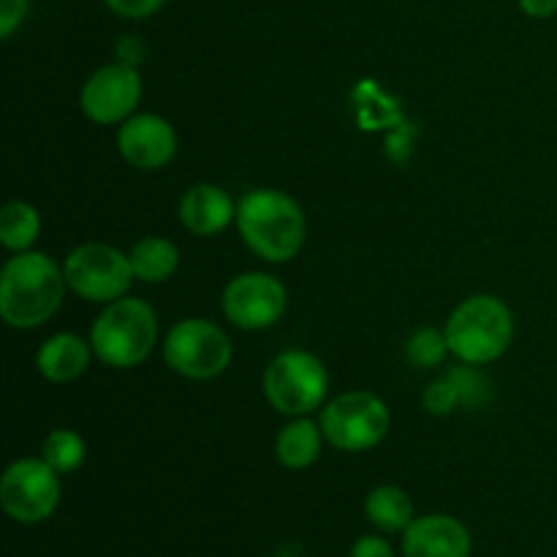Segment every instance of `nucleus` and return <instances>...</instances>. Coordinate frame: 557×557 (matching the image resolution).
<instances>
[{
    "label": "nucleus",
    "instance_id": "obj_10",
    "mask_svg": "<svg viewBox=\"0 0 557 557\" xmlns=\"http://www.w3.org/2000/svg\"><path fill=\"white\" fill-rule=\"evenodd\" d=\"M288 294L277 277L267 272H245L223 292V313L239 330H267L286 313Z\"/></svg>",
    "mask_w": 557,
    "mask_h": 557
},
{
    "label": "nucleus",
    "instance_id": "obj_19",
    "mask_svg": "<svg viewBox=\"0 0 557 557\" xmlns=\"http://www.w3.org/2000/svg\"><path fill=\"white\" fill-rule=\"evenodd\" d=\"M41 232V215L27 201H9L0 212V243L3 248L22 253L30 248Z\"/></svg>",
    "mask_w": 557,
    "mask_h": 557
},
{
    "label": "nucleus",
    "instance_id": "obj_16",
    "mask_svg": "<svg viewBox=\"0 0 557 557\" xmlns=\"http://www.w3.org/2000/svg\"><path fill=\"white\" fill-rule=\"evenodd\" d=\"M321 424L310 422V419L297 417L288 428L281 430L275 441V455L281 460V466L292 468V471H302L310 468L321 455Z\"/></svg>",
    "mask_w": 557,
    "mask_h": 557
},
{
    "label": "nucleus",
    "instance_id": "obj_11",
    "mask_svg": "<svg viewBox=\"0 0 557 557\" xmlns=\"http://www.w3.org/2000/svg\"><path fill=\"white\" fill-rule=\"evenodd\" d=\"M141 79L134 65H103L82 87V112L98 125L125 123L139 107Z\"/></svg>",
    "mask_w": 557,
    "mask_h": 557
},
{
    "label": "nucleus",
    "instance_id": "obj_9",
    "mask_svg": "<svg viewBox=\"0 0 557 557\" xmlns=\"http://www.w3.org/2000/svg\"><path fill=\"white\" fill-rule=\"evenodd\" d=\"M60 473L36 457L16 460L0 479V504L16 522H41L60 504Z\"/></svg>",
    "mask_w": 557,
    "mask_h": 557
},
{
    "label": "nucleus",
    "instance_id": "obj_3",
    "mask_svg": "<svg viewBox=\"0 0 557 557\" xmlns=\"http://www.w3.org/2000/svg\"><path fill=\"white\" fill-rule=\"evenodd\" d=\"M449 351L466 364H490L504 357L515 337V319L504 299L476 294L457 305L446 321Z\"/></svg>",
    "mask_w": 557,
    "mask_h": 557
},
{
    "label": "nucleus",
    "instance_id": "obj_25",
    "mask_svg": "<svg viewBox=\"0 0 557 557\" xmlns=\"http://www.w3.org/2000/svg\"><path fill=\"white\" fill-rule=\"evenodd\" d=\"M351 557H395L392 555V547L379 536H362L357 544H354Z\"/></svg>",
    "mask_w": 557,
    "mask_h": 557
},
{
    "label": "nucleus",
    "instance_id": "obj_1",
    "mask_svg": "<svg viewBox=\"0 0 557 557\" xmlns=\"http://www.w3.org/2000/svg\"><path fill=\"white\" fill-rule=\"evenodd\" d=\"M65 272L47 253L22 250L0 272V315L14 330H33L58 313Z\"/></svg>",
    "mask_w": 557,
    "mask_h": 557
},
{
    "label": "nucleus",
    "instance_id": "obj_23",
    "mask_svg": "<svg viewBox=\"0 0 557 557\" xmlns=\"http://www.w3.org/2000/svg\"><path fill=\"white\" fill-rule=\"evenodd\" d=\"M114 14L128 16V20H145V16L156 14L163 5V0H103Z\"/></svg>",
    "mask_w": 557,
    "mask_h": 557
},
{
    "label": "nucleus",
    "instance_id": "obj_21",
    "mask_svg": "<svg viewBox=\"0 0 557 557\" xmlns=\"http://www.w3.org/2000/svg\"><path fill=\"white\" fill-rule=\"evenodd\" d=\"M408 359L417 362L419 368H433V364L444 362L449 351V343H446V332L435 330H419L417 335L408 341Z\"/></svg>",
    "mask_w": 557,
    "mask_h": 557
},
{
    "label": "nucleus",
    "instance_id": "obj_26",
    "mask_svg": "<svg viewBox=\"0 0 557 557\" xmlns=\"http://www.w3.org/2000/svg\"><path fill=\"white\" fill-rule=\"evenodd\" d=\"M520 9L533 20H547L557 14V0H520Z\"/></svg>",
    "mask_w": 557,
    "mask_h": 557
},
{
    "label": "nucleus",
    "instance_id": "obj_18",
    "mask_svg": "<svg viewBox=\"0 0 557 557\" xmlns=\"http://www.w3.org/2000/svg\"><path fill=\"white\" fill-rule=\"evenodd\" d=\"M131 264H134V275L145 283H163L172 277L177 270L180 253L177 245L169 243L166 237H145L136 243L131 250Z\"/></svg>",
    "mask_w": 557,
    "mask_h": 557
},
{
    "label": "nucleus",
    "instance_id": "obj_4",
    "mask_svg": "<svg viewBox=\"0 0 557 557\" xmlns=\"http://www.w3.org/2000/svg\"><path fill=\"white\" fill-rule=\"evenodd\" d=\"M158 341L156 310L145 299L120 297L107 305L90 332L92 354L109 368H136L152 354Z\"/></svg>",
    "mask_w": 557,
    "mask_h": 557
},
{
    "label": "nucleus",
    "instance_id": "obj_22",
    "mask_svg": "<svg viewBox=\"0 0 557 557\" xmlns=\"http://www.w3.org/2000/svg\"><path fill=\"white\" fill-rule=\"evenodd\" d=\"M457 403H460V392H457L451 375H446V379L441 381H433V384L424 389V408H428L430 413H435V417H446V413H451V408H455Z\"/></svg>",
    "mask_w": 557,
    "mask_h": 557
},
{
    "label": "nucleus",
    "instance_id": "obj_2",
    "mask_svg": "<svg viewBox=\"0 0 557 557\" xmlns=\"http://www.w3.org/2000/svg\"><path fill=\"white\" fill-rule=\"evenodd\" d=\"M237 226L245 245L272 264L292 261L308 237L302 207L292 196L272 188L250 190L239 199Z\"/></svg>",
    "mask_w": 557,
    "mask_h": 557
},
{
    "label": "nucleus",
    "instance_id": "obj_8",
    "mask_svg": "<svg viewBox=\"0 0 557 557\" xmlns=\"http://www.w3.org/2000/svg\"><path fill=\"white\" fill-rule=\"evenodd\" d=\"M163 359L174 373L194 381L221 375L232 362L226 332L205 319H185L163 341Z\"/></svg>",
    "mask_w": 557,
    "mask_h": 557
},
{
    "label": "nucleus",
    "instance_id": "obj_15",
    "mask_svg": "<svg viewBox=\"0 0 557 557\" xmlns=\"http://www.w3.org/2000/svg\"><path fill=\"white\" fill-rule=\"evenodd\" d=\"M90 343L82 341L79 335H71V332H60L38 348L36 364L44 379L52 381V384H65V381L79 379L90 368Z\"/></svg>",
    "mask_w": 557,
    "mask_h": 557
},
{
    "label": "nucleus",
    "instance_id": "obj_13",
    "mask_svg": "<svg viewBox=\"0 0 557 557\" xmlns=\"http://www.w3.org/2000/svg\"><path fill=\"white\" fill-rule=\"evenodd\" d=\"M403 555L406 557H468L471 536L455 517L430 515L419 517L403 531Z\"/></svg>",
    "mask_w": 557,
    "mask_h": 557
},
{
    "label": "nucleus",
    "instance_id": "obj_12",
    "mask_svg": "<svg viewBox=\"0 0 557 557\" xmlns=\"http://www.w3.org/2000/svg\"><path fill=\"white\" fill-rule=\"evenodd\" d=\"M120 156L136 169H161L177 152V134L172 123L158 114H134L117 131Z\"/></svg>",
    "mask_w": 557,
    "mask_h": 557
},
{
    "label": "nucleus",
    "instance_id": "obj_17",
    "mask_svg": "<svg viewBox=\"0 0 557 557\" xmlns=\"http://www.w3.org/2000/svg\"><path fill=\"white\" fill-rule=\"evenodd\" d=\"M364 515L375 528L386 533L406 531L413 522V504L400 487H375L364 500Z\"/></svg>",
    "mask_w": 557,
    "mask_h": 557
},
{
    "label": "nucleus",
    "instance_id": "obj_20",
    "mask_svg": "<svg viewBox=\"0 0 557 557\" xmlns=\"http://www.w3.org/2000/svg\"><path fill=\"white\" fill-rule=\"evenodd\" d=\"M85 441L74 430H52L41 446V457L52 471L74 473L85 462Z\"/></svg>",
    "mask_w": 557,
    "mask_h": 557
},
{
    "label": "nucleus",
    "instance_id": "obj_14",
    "mask_svg": "<svg viewBox=\"0 0 557 557\" xmlns=\"http://www.w3.org/2000/svg\"><path fill=\"white\" fill-rule=\"evenodd\" d=\"M180 221L196 237H215L228 223L237 221V207L226 190L201 183L185 190L183 201H180Z\"/></svg>",
    "mask_w": 557,
    "mask_h": 557
},
{
    "label": "nucleus",
    "instance_id": "obj_7",
    "mask_svg": "<svg viewBox=\"0 0 557 557\" xmlns=\"http://www.w3.org/2000/svg\"><path fill=\"white\" fill-rule=\"evenodd\" d=\"M65 283L71 292L90 302H114L125 297L134 281V264L123 250L103 243H87L65 259Z\"/></svg>",
    "mask_w": 557,
    "mask_h": 557
},
{
    "label": "nucleus",
    "instance_id": "obj_5",
    "mask_svg": "<svg viewBox=\"0 0 557 557\" xmlns=\"http://www.w3.org/2000/svg\"><path fill=\"white\" fill-rule=\"evenodd\" d=\"M330 389V375L319 357L308 351H283L267 364L264 395L277 413L305 417L324 403Z\"/></svg>",
    "mask_w": 557,
    "mask_h": 557
},
{
    "label": "nucleus",
    "instance_id": "obj_24",
    "mask_svg": "<svg viewBox=\"0 0 557 557\" xmlns=\"http://www.w3.org/2000/svg\"><path fill=\"white\" fill-rule=\"evenodd\" d=\"M27 14V0H0V36L9 38Z\"/></svg>",
    "mask_w": 557,
    "mask_h": 557
},
{
    "label": "nucleus",
    "instance_id": "obj_6",
    "mask_svg": "<svg viewBox=\"0 0 557 557\" xmlns=\"http://www.w3.org/2000/svg\"><path fill=\"white\" fill-rule=\"evenodd\" d=\"M392 413L381 397L370 392H346L321 413L326 444L341 451H368L386 438Z\"/></svg>",
    "mask_w": 557,
    "mask_h": 557
}]
</instances>
